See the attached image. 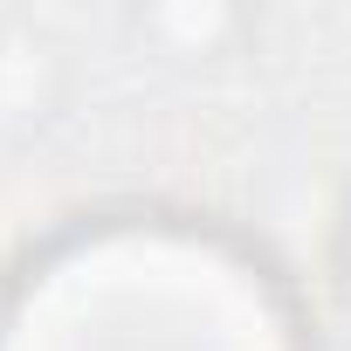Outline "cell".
Segmentation results:
<instances>
[{"label": "cell", "instance_id": "6da1fadb", "mask_svg": "<svg viewBox=\"0 0 351 351\" xmlns=\"http://www.w3.org/2000/svg\"><path fill=\"white\" fill-rule=\"evenodd\" d=\"M0 351H296L262 269L193 234H104L28 282Z\"/></svg>", "mask_w": 351, "mask_h": 351}]
</instances>
